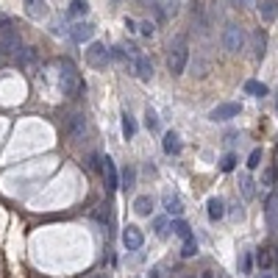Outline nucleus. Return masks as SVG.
Masks as SVG:
<instances>
[{
	"label": "nucleus",
	"instance_id": "obj_1",
	"mask_svg": "<svg viewBox=\"0 0 278 278\" xmlns=\"http://www.w3.org/2000/svg\"><path fill=\"white\" fill-rule=\"evenodd\" d=\"M56 67H59V86H62V92L67 95V98H78L86 86H84V81H81V76H78L76 64H72L70 59H59Z\"/></svg>",
	"mask_w": 278,
	"mask_h": 278
},
{
	"label": "nucleus",
	"instance_id": "obj_2",
	"mask_svg": "<svg viewBox=\"0 0 278 278\" xmlns=\"http://www.w3.org/2000/svg\"><path fill=\"white\" fill-rule=\"evenodd\" d=\"M189 64V45H187V36H175L173 45H170V53H167V70L173 76H184Z\"/></svg>",
	"mask_w": 278,
	"mask_h": 278
},
{
	"label": "nucleus",
	"instance_id": "obj_3",
	"mask_svg": "<svg viewBox=\"0 0 278 278\" xmlns=\"http://www.w3.org/2000/svg\"><path fill=\"white\" fill-rule=\"evenodd\" d=\"M220 42H223V47H226L228 53L245 50V42H248L245 28H242V25H236V23H228L226 28H223V33H220Z\"/></svg>",
	"mask_w": 278,
	"mask_h": 278
},
{
	"label": "nucleus",
	"instance_id": "obj_4",
	"mask_svg": "<svg viewBox=\"0 0 278 278\" xmlns=\"http://www.w3.org/2000/svg\"><path fill=\"white\" fill-rule=\"evenodd\" d=\"M108 62H112V50L103 42H89V47H86V64L95 67V70H106Z\"/></svg>",
	"mask_w": 278,
	"mask_h": 278
},
{
	"label": "nucleus",
	"instance_id": "obj_5",
	"mask_svg": "<svg viewBox=\"0 0 278 278\" xmlns=\"http://www.w3.org/2000/svg\"><path fill=\"white\" fill-rule=\"evenodd\" d=\"M145 3H151L156 9V17H159L161 23H167V20H173L175 14H178L181 0H145Z\"/></svg>",
	"mask_w": 278,
	"mask_h": 278
},
{
	"label": "nucleus",
	"instance_id": "obj_6",
	"mask_svg": "<svg viewBox=\"0 0 278 278\" xmlns=\"http://www.w3.org/2000/svg\"><path fill=\"white\" fill-rule=\"evenodd\" d=\"M239 112H242L239 103H220V106H214L212 112H209V120H212V123H226V120L239 117Z\"/></svg>",
	"mask_w": 278,
	"mask_h": 278
},
{
	"label": "nucleus",
	"instance_id": "obj_7",
	"mask_svg": "<svg viewBox=\"0 0 278 278\" xmlns=\"http://www.w3.org/2000/svg\"><path fill=\"white\" fill-rule=\"evenodd\" d=\"M67 134H70L72 139H84V134H86V117L81 112H72L70 117H67Z\"/></svg>",
	"mask_w": 278,
	"mask_h": 278
},
{
	"label": "nucleus",
	"instance_id": "obj_8",
	"mask_svg": "<svg viewBox=\"0 0 278 278\" xmlns=\"http://www.w3.org/2000/svg\"><path fill=\"white\" fill-rule=\"evenodd\" d=\"M92 36H95V28L89 23H84V20H81V23H76L70 28V39L76 45H84V42H92Z\"/></svg>",
	"mask_w": 278,
	"mask_h": 278
},
{
	"label": "nucleus",
	"instance_id": "obj_9",
	"mask_svg": "<svg viewBox=\"0 0 278 278\" xmlns=\"http://www.w3.org/2000/svg\"><path fill=\"white\" fill-rule=\"evenodd\" d=\"M123 245H125V250H139L142 245H145V236H142V231L137 226L123 228Z\"/></svg>",
	"mask_w": 278,
	"mask_h": 278
},
{
	"label": "nucleus",
	"instance_id": "obj_10",
	"mask_svg": "<svg viewBox=\"0 0 278 278\" xmlns=\"http://www.w3.org/2000/svg\"><path fill=\"white\" fill-rule=\"evenodd\" d=\"M134 70H137L139 81H151L153 78V62L145 56V53H139V56L134 59Z\"/></svg>",
	"mask_w": 278,
	"mask_h": 278
},
{
	"label": "nucleus",
	"instance_id": "obj_11",
	"mask_svg": "<svg viewBox=\"0 0 278 278\" xmlns=\"http://www.w3.org/2000/svg\"><path fill=\"white\" fill-rule=\"evenodd\" d=\"M103 175H106V187L108 189H117L120 187V170L108 156H103Z\"/></svg>",
	"mask_w": 278,
	"mask_h": 278
},
{
	"label": "nucleus",
	"instance_id": "obj_12",
	"mask_svg": "<svg viewBox=\"0 0 278 278\" xmlns=\"http://www.w3.org/2000/svg\"><path fill=\"white\" fill-rule=\"evenodd\" d=\"M25 17L28 20H45L47 17V3L45 0H25Z\"/></svg>",
	"mask_w": 278,
	"mask_h": 278
},
{
	"label": "nucleus",
	"instance_id": "obj_13",
	"mask_svg": "<svg viewBox=\"0 0 278 278\" xmlns=\"http://www.w3.org/2000/svg\"><path fill=\"white\" fill-rule=\"evenodd\" d=\"M264 214H267L270 231H278V192H273L267 198V209H264Z\"/></svg>",
	"mask_w": 278,
	"mask_h": 278
},
{
	"label": "nucleus",
	"instance_id": "obj_14",
	"mask_svg": "<svg viewBox=\"0 0 278 278\" xmlns=\"http://www.w3.org/2000/svg\"><path fill=\"white\" fill-rule=\"evenodd\" d=\"M0 47H3L6 53H17V47H20V36H17V31L3 28V36H0Z\"/></svg>",
	"mask_w": 278,
	"mask_h": 278
},
{
	"label": "nucleus",
	"instance_id": "obj_15",
	"mask_svg": "<svg viewBox=\"0 0 278 278\" xmlns=\"http://www.w3.org/2000/svg\"><path fill=\"white\" fill-rule=\"evenodd\" d=\"M161 147H164V153L167 156H175L181 151V139H178V134L175 131H167L164 134V139H161Z\"/></svg>",
	"mask_w": 278,
	"mask_h": 278
},
{
	"label": "nucleus",
	"instance_id": "obj_16",
	"mask_svg": "<svg viewBox=\"0 0 278 278\" xmlns=\"http://www.w3.org/2000/svg\"><path fill=\"white\" fill-rule=\"evenodd\" d=\"M253 47H256V53H253L256 62H262V59L267 56V33H264L262 28L253 33Z\"/></svg>",
	"mask_w": 278,
	"mask_h": 278
},
{
	"label": "nucleus",
	"instance_id": "obj_17",
	"mask_svg": "<svg viewBox=\"0 0 278 278\" xmlns=\"http://www.w3.org/2000/svg\"><path fill=\"white\" fill-rule=\"evenodd\" d=\"M259 14H262L264 23H273V20L278 17V0H262Z\"/></svg>",
	"mask_w": 278,
	"mask_h": 278
},
{
	"label": "nucleus",
	"instance_id": "obj_18",
	"mask_svg": "<svg viewBox=\"0 0 278 278\" xmlns=\"http://www.w3.org/2000/svg\"><path fill=\"white\" fill-rule=\"evenodd\" d=\"M206 212H209V220L217 223V220H223V214H226V203H223L220 198H212L206 203Z\"/></svg>",
	"mask_w": 278,
	"mask_h": 278
},
{
	"label": "nucleus",
	"instance_id": "obj_19",
	"mask_svg": "<svg viewBox=\"0 0 278 278\" xmlns=\"http://www.w3.org/2000/svg\"><path fill=\"white\" fill-rule=\"evenodd\" d=\"M134 187H137V170L134 167H123V173H120V189L131 192Z\"/></svg>",
	"mask_w": 278,
	"mask_h": 278
},
{
	"label": "nucleus",
	"instance_id": "obj_20",
	"mask_svg": "<svg viewBox=\"0 0 278 278\" xmlns=\"http://www.w3.org/2000/svg\"><path fill=\"white\" fill-rule=\"evenodd\" d=\"M192 76L195 78H206L209 76V59L195 53V62H192Z\"/></svg>",
	"mask_w": 278,
	"mask_h": 278
},
{
	"label": "nucleus",
	"instance_id": "obj_21",
	"mask_svg": "<svg viewBox=\"0 0 278 278\" xmlns=\"http://www.w3.org/2000/svg\"><path fill=\"white\" fill-rule=\"evenodd\" d=\"M134 212H137L139 217H147V214L153 212V200L147 198V195H139L137 203H134Z\"/></svg>",
	"mask_w": 278,
	"mask_h": 278
},
{
	"label": "nucleus",
	"instance_id": "obj_22",
	"mask_svg": "<svg viewBox=\"0 0 278 278\" xmlns=\"http://www.w3.org/2000/svg\"><path fill=\"white\" fill-rule=\"evenodd\" d=\"M256 264H259V270H262V273H267V270L273 267V253H270L267 248L256 250Z\"/></svg>",
	"mask_w": 278,
	"mask_h": 278
},
{
	"label": "nucleus",
	"instance_id": "obj_23",
	"mask_svg": "<svg viewBox=\"0 0 278 278\" xmlns=\"http://www.w3.org/2000/svg\"><path fill=\"white\" fill-rule=\"evenodd\" d=\"M164 209H167V214H170V217H181V214H184V206H181V200L173 198V195H167V198H164Z\"/></svg>",
	"mask_w": 278,
	"mask_h": 278
},
{
	"label": "nucleus",
	"instance_id": "obj_24",
	"mask_svg": "<svg viewBox=\"0 0 278 278\" xmlns=\"http://www.w3.org/2000/svg\"><path fill=\"white\" fill-rule=\"evenodd\" d=\"M170 228H173V234H178L181 239H189V236H192V231H189V226L184 220H181V217H175V220L170 223Z\"/></svg>",
	"mask_w": 278,
	"mask_h": 278
},
{
	"label": "nucleus",
	"instance_id": "obj_25",
	"mask_svg": "<svg viewBox=\"0 0 278 278\" xmlns=\"http://www.w3.org/2000/svg\"><path fill=\"white\" fill-rule=\"evenodd\" d=\"M86 11H89V3H86V0H72L67 14L70 17H86Z\"/></svg>",
	"mask_w": 278,
	"mask_h": 278
},
{
	"label": "nucleus",
	"instance_id": "obj_26",
	"mask_svg": "<svg viewBox=\"0 0 278 278\" xmlns=\"http://www.w3.org/2000/svg\"><path fill=\"white\" fill-rule=\"evenodd\" d=\"M245 92L253 95V98H264V95H267V86L259 84V81H248V84H245Z\"/></svg>",
	"mask_w": 278,
	"mask_h": 278
},
{
	"label": "nucleus",
	"instance_id": "obj_27",
	"mask_svg": "<svg viewBox=\"0 0 278 278\" xmlns=\"http://www.w3.org/2000/svg\"><path fill=\"white\" fill-rule=\"evenodd\" d=\"M134 134H137V123H134V117H131V114H123V137L134 139Z\"/></svg>",
	"mask_w": 278,
	"mask_h": 278
},
{
	"label": "nucleus",
	"instance_id": "obj_28",
	"mask_svg": "<svg viewBox=\"0 0 278 278\" xmlns=\"http://www.w3.org/2000/svg\"><path fill=\"white\" fill-rule=\"evenodd\" d=\"M239 187H242V195H245V200H250V198H253L256 187H253V178H250V175H242Z\"/></svg>",
	"mask_w": 278,
	"mask_h": 278
},
{
	"label": "nucleus",
	"instance_id": "obj_29",
	"mask_svg": "<svg viewBox=\"0 0 278 278\" xmlns=\"http://www.w3.org/2000/svg\"><path fill=\"white\" fill-rule=\"evenodd\" d=\"M86 164H89V170H95V173H103V156L89 153V156H86Z\"/></svg>",
	"mask_w": 278,
	"mask_h": 278
},
{
	"label": "nucleus",
	"instance_id": "obj_30",
	"mask_svg": "<svg viewBox=\"0 0 278 278\" xmlns=\"http://www.w3.org/2000/svg\"><path fill=\"white\" fill-rule=\"evenodd\" d=\"M36 62V53H33V47H25V50H20V67H31Z\"/></svg>",
	"mask_w": 278,
	"mask_h": 278
},
{
	"label": "nucleus",
	"instance_id": "obj_31",
	"mask_svg": "<svg viewBox=\"0 0 278 278\" xmlns=\"http://www.w3.org/2000/svg\"><path fill=\"white\" fill-rule=\"evenodd\" d=\"M198 253V242H195V236H189V239H184V248H181V256L184 259H189V256Z\"/></svg>",
	"mask_w": 278,
	"mask_h": 278
},
{
	"label": "nucleus",
	"instance_id": "obj_32",
	"mask_svg": "<svg viewBox=\"0 0 278 278\" xmlns=\"http://www.w3.org/2000/svg\"><path fill=\"white\" fill-rule=\"evenodd\" d=\"M234 167H236V156H234V153H226V156L220 159V170H223V173H231Z\"/></svg>",
	"mask_w": 278,
	"mask_h": 278
},
{
	"label": "nucleus",
	"instance_id": "obj_33",
	"mask_svg": "<svg viewBox=\"0 0 278 278\" xmlns=\"http://www.w3.org/2000/svg\"><path fill=\"white\" fill-rule=\"evenodd\" d=\"M259 164H262V151H259V147H253L250 156H248V170H256Z\"/></svg>",
	"mask_w": 278,
	"mask_h": 278
},
{
	"label": "nucleus",
	"instance_id": "obj_34",
	"mask_svg": "<svg viewBox=\"0 0 278 278\" xmlns=\"http://www.w3.org/2000/svg\"><path fill=\"white\" fill-rule=\"evenodd\" d=\"M145 125L151 128V131H156V128H159V117H156L153 108H147V112H145Z\"/></svg>",
	"mask_w": 278,
	"mask_h": 278
},
{
	"label": "nucleus",
	"instance_id": "obj_35",
	"mask_svg": "<svg viewBox=\"0 0 278 278\" xmlns=\"http://www.w3.org/2000/svg\"><path fill=\"white\" fill-rule=\"evenodd\" d=\"M139 33H142V36H147V39H151L153 33H156V25L151 23V20H145V23H139Z\"/></svg>",
	"mask_w": 278,
	"mask_h": 278
},
{
	"label": "nucleus",
	"instance_id": "obj_36",
	"mask_svg": "<svg viewBox=\"0 0 278 278\" xmlns=\"http://www.w3.org/2000/svg\"><path fill=\"white\" fill-rule=\"evenodd\" d=\"M112 59H117V62H128V50L125 47H112Z\"/></svg>",
	"mask_w": 278,
	"mask_h": 278
},
{
	"label": "nucleus",
	"instance_id": "obj_37",
	"mask_svg": "<svg viewBox=\"0 0 278 278\" xmlns=\"http://www.w3.org/2000/svg\"><path fill=\"white\" fill-rule=\"evenodd\" d=\"M153 228H156V234H159V236H167V228H170V226L159 217V220H153Z\"/></svg>",
	"mask_w": 278,
	"mask_h": 278
},
{
	"label": "nucleus",
	"instance_id": "obj_38",
	"mask_svg": "<svg viewBox=\"0 0 278 278\" xmlns=\"http://www.w3.org/2000/svg\"><path fill=\"white\" fill-rule=\"evenodd\" d=\"M250 270H253V256L245 253L242 256V273H250Z\"/></svg>",
	"mask_w": 278,
	"mask_h": 278
},
{
	"label": "nucleus",
	"instance_id": "obj_39",
	"mask_svg": "<svg viewBox=\"0 0 278 278\" xmlns=\"http://www.w3.org/2000/svg\"><path fill=\"white\" fill-rule=\"evenodd\" d=\"M262 184H264V187H270V184H273V170H264V175H262Z\"/></svg>",
	"mask_w": 278,
	"mask_h": 278
},
{
	"label": "nucleus",
	"instance_id": "obj_40",
	"mask_svg": "<svg viewBox=\"0 0 278 278\" xmlns=\"http://www.w3.org/2000/svg\"><path fill=\"white\" fill-rule=\"evenodd\" d=\"M125 28H128V31H139L137 20H131V17H128V20H125Z\"/></svg>",
	"mask_w": 278,
	"mask_h": 278
},
{
	"label": "nucleus",
	"instance_id": "obj_41",
	"mask_svg": "<svg viewBox=\"0 0 278 278\" xmlns=\"http://www.w3.org/2000/svg\"><path fill=\"white\" fill-rule=\"evenodd\" d=\"M231 3L236 6V9H245V6H250V0H231Z\"/></svg>",
	"mask_w": 278,
	"mask_h": 278
},
{
	"label": "nucleus",
	"instance_id": "obj_42",
	"mask_svg": "<svg viewBox=\"0 0 278 278\" xmlns=\"http://www.w3.org/2000/svg\"><path fill=\"white\" fill-rule=\"evenodd\" d=\"M89 278H108V275H106V273H92Z\"/></svg>",
	"mask_w": 278,
	"mask_h": 278
},
{
	"label": "nucleus",
	"instance_id": "obj_43",
	"mask_svg": "<svg viewBox=\"0 0 278 278\" xmlns=\"http://www.w3.org/2000/svg\"><path fill=\"white\" fill-rule=\"evenodd\" d=\"M203 278H214V275L212 273H203Z\"/></svg>",
	"mask_w": 278,
	"mask_h": 278
},
{
	"label": "nucleus",
	"instance_id": "obj_44",
	"mask_svg": "<svg viewBox=\"0 0 278 278\" xmlns=\"http://www.w3.org/2000/svg\"><path fill=\"white\" fill-rule=\"evenodd\" d=\"M3 53H6V50H3V47H0V59H3Z\"/></svg>",
	"mask_w": 278,
	"mask_h": 278
},
{
	"label": "nucleus",
	"instance_id": "obj_45",
	"mask_svg": "<svg viewBox=\"0 0 278 278\" xmlns=\"http://www.w3.org/2000/svg\"><path fill=\"white\" fill-rule=\"evenodd\" d=\"M262 278H270V275H267V273H262Z\"/></svg>",
	"mask_w": 278,
	"mask_h": 278
}]
</instances>
